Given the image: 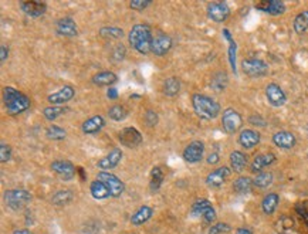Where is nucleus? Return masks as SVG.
I'll list each match as a JSON object with an SVG mask.
<instances>
[{
    "label": "nucleus",
    "instance_id": "52",
    "mask_svg": "<svg viewBox=\"0 0 308 234\" xmlns=\"http://www.w3.org/2000/svg\"><path fill=\"white\" fill-rule=\"evenodd\" d=\"M107 97H108L109 100H117L118 98V92L115 88H109L108 92H107Z\"/></svg>",
    "mask_w": 308,
    "mask_h": 234
},
{
    "label": "nucleus",
    "instance_id": "28",
    "mask_svg": "<svg viewBox=\"0 0 308 234\" xmlns=\"http://www.w3.org/2000/svg\"><path fill=\"white\" fill-rule=\"evenodd\" d=\"M90 193H91L92 197L97 199V200H102V199H107V197L111 196V192L107 187V184L101 182L100 179L92 180L91 184H90Z\"/></svg>",
    "mask_w": 308,
    "mask_h": 234
},
{
    "label": "nucleus",
    "instance_id": "22",
    "mask_svg": "<svg viewBox=\"0 0 308 234\" xmlns=\"http://www.w3.org/2000/svg\"><path fill=\"white\" fill-rule=\"evenodd\" d=\"M75 95L74 88L71 85H66L63 87L59 91L53 92L51 95H49V102H51L53 105H64L66 102H68L70 100H73Z\"/></svg>",
    "mask_w": 308,
    "mask_h": 234
},
{
    "label": "nucleus",
    "instance_id": "37",
    "mask_svg": "<svg viewBox=\"0 0 308 234\" xmlns=\"http://www.w3.org/2000/svg\"><path fill=\"white\" fill-rule=\"evenodd\" d=\"M73 200V192L68 190V189H61L53 194L51 197V203L54 206H66L70 201Z\"/></svg>",
    "mask_w": 308,
    "mask_h": 234
},
{
    "label": "nucleus",
    "instance_id": "2",
    "mask_svg": "<svg viewBox=\"0 0 308 234\" xmlns=\"http://www.w3.org/2000/svg\"><path fill=\"white\" fill-rule=\"evenodd\" d=\"M3 102H5L8 114H10V115L23 114L25 111L30 108V104H32V101L26 94L13 88V87L3 88Z\"/></svg>",
    "mask_w": 308,
    "mask_h": 234
},
{
    "label": "nucleus",
    "instance_id": "39",
    "mask_svg": "<svg viewBox=\"0 0 308 234\" xmlns=\"http://www.w3.org/2000/svg\"><path fill=\"white\" fill-rule=\"evenodd\" d=\"M100 36L104 39H109V40H119L124 37V30L119 27H114V26H105L100 30Z\"/></svg>",
    "mask_w": 308,
    "mask_h": 234
},
{
    "label": "nucleus",
    "instance_id": "5",
    "mask_svg": "<svg viewBox=\"0 0 308 234\" xmlns=\"http://www.w3.org/2000/svg\"><path fill=\"white\" fill-rule=\"evenodd\" d=\"M240 68L246 76L251 78L264 77L268 73L267 63L260 59H244L240 64Z\"/></svg>",
    "mask_w": 308,
    "mask_h": 234
},
{
    "label": "nucleus",
    "instance_id": "34",
    "mask_svg": "<svg viewBox=\"0 0 308 234\" xmlns=\"http://www.w3.org/2000/svg\"><path fill=\"white\" fill-rule=\"evenodd\" d=\"M227 84H229L227 74L223 73V71H219V73H216L215 76L212 77V80H210V88L216 92H223L226 90V87H227Z\"/></svg>",
    "mask_w": 308,
    "mask_h": 234
},
{
    "label": "nucleus",
    "instance_id": "23",
    "mask_svg": "<svg viewBox=\"0 0 308 234\" xmlns=\"http://www.w3.org/2000/svg\"><path fill=\"white\" fill-rule=\"evenodd\" d=\"M20 8L25 12L27 16L30 17H40L46 13L47 10V5L43 2H34V0H29V2H22Z\"/></svg>",
    "mask_w": 308,
    "mask_h": 234
},
{
    "label": "nucleus",
    "instance_id": "11",
    "mask_svg": "<svg viewBox=\"0 0 308 234\" xmlns=\"http://www.w3.org/2000/svg\"><path fill=\"white\" fill-rule=\"evenodd\" d=\"M266 98L268 104L274 108H280L287 102V95L283 88L275 83H270L266 87Z\"/></svg>",
    "mask_w": 308,
    "mask_h": 234
},
{
    "label": "nucleus",
    "instance_id": "25",
    "mask_svg": "<svg viewBox=\"0 0 308 234\" xmlns=\"http://www.w3.org/2000/svg\"><path fill=\"white\" fill-rule=\"evenodd\" d=\"M104 126H105V119L101 115H94V117L88 118L87 121H84L83 125H81V129H83L84 134L92 135L100 132Z\"/></svg>",
    "mask_w": 308,
    "mask_h": 234
},
{
    "label": "nucleus",
    "instance_id": "20",
    "mask_svg": "<svg viewBox=\"0 0 308 234\" xmlns=\"http://www.w3.org/2000/svg\"><path fill=\"white\" fill-rule=\"evenodd\" d=\"M260 141H261V135H260V132H257V131H254V129L247 128V129H243L242 132L239 134V143H240V146L244 148V149H253V148H256L258 143H260Z\"/></svg>",
    "mask_w": 308,
    "mask_h": 234
},
{
    "label": "nucleus",
    "instance_id": "26",
    "mask_svg": "<svg viewBox=\"0 0 308 234\" xmlns=\"http://www.w3.org/2000/svg\"><path fill=\"white\" fill-rule=\"evenodd\" d=\"M91 81L94 85H98V87H109V85L117 83L118 77L112 71H100V73L92 76Z\"/></svg>",
    "mask_w": 308,
    "mask_h": 234
},
{
    "label": "nucleus",
    "instance_id": "15",
    "mask_svg": "<svg viewBox=\"0 0 308 234\" xmlns=\"http://www.w3.org/2000/svg\"><path fill=\"white\" fill-rule=\"evenodd\" d=\"M254 8L271 16H281L285 13V5L281 0H261L254 5Z\"/></svg>",
    "mask_w": 308,
    "mask_h": 234
},
{
    "label": "nucleus",
    "instance_id": "54",
    "mask_svg": "<svg viewBox=\"0 0 308 234\" xmlns=\"http://www.w3.org/2000/svg\"><path fill=\"white\" fill-rule=\"evenodd\" d=\"M13 234H33V233H32L30 230H27V228H19V230H15Z\"/></svg>",
    "mask_w": 308,
    "mask_h": 234
},
{
    "label": "nucleus",
    "instance_id": "50",
    "mask_svg": "<svg viewBox=\"0 0 308 234\" xmlns=\"http://www.w3.org/2000/svg\"><path fill=\"white\" fill-rule=\"evenodd\" d=\"M219 160H220V155H219L217 152H213V153H210L208 156L209 165H216Z\"/></svg>",
    "mask_w": 308,
    "mask_h": 234
},
{
    "label": "nucleus",
    "instance_id": "24",
    "mask_svg": "<svg viewBox=\"0 0 308 234\" xmlns=\"http://www.w3.org/2000/svg\"><path fill=\"white\" fill-rule=\"evenodd\" d=\"M229 162H230V169L232 172H236V173H242L243 170L246 169L249 160H247V156L246 153L242 151H233L229 156Z\"/></svg>",
    "mask_w": 308,
    "mask_h": 234
},
{
    "label": "nucleus",
    "instance_id": "12",
    "mask_svg": "<svg viewBox=\"0 0 308 234\" xmlns=\"http://www.w3.org/2000/svg\"><path fill=\"white\" fill-rule=\"evenodd\" d=\"M118 141L121 142V145L132 149V148H136L142 143V135L136 128L128 126V128H124L122 131H119Z\"/></svg>",
    "mask_w": 308,
    "mask_h": 234
},
{
    "label": "nucleus",
    "instance_id": "6",
    "mask_svg": "<svg viewBox=\"0 0 308 234\" xmlns=\"http://www.w3.org/2000/svg\"><path fill=\"white\" fill-rule=\"evenodd\" d=\"M222 125H223L226 134H236L243 126L242 115L239 114V111H236L234 108L225 109L223 114H222Z\"/></svg>",
    "mask_w": 308,
    "mask_h": 234
},
{
    "label": "nucleus",
    "instance_id": "1",
    "mask_svg": "<svg viewBox=\"0 0 308 234\" xmlns=\"http://www.w3.org/2000/svg\"><path fill=\"white\" fill-rule=\"evenodd\" d=\"M128 40H129V44L139 54L145 56V54L152 53L153 36H152V30H150L149 25H146V23L133 25L132 29L129 30V34H128Z\"/></svg>",
    "mask_w": 308,
    "mask_h": 234
},
{
    "label": "nucleus",
    "instance_id": "4",
    "mask_svg": "<svg viewBox=\"0 0 308 234\" xmlns=\"http://www.w3.org/2000/svg\"><path fill=\"white\" fill-rule=\"evenodd\" d=\"M5 203L9 209L20 210L25 207L27 203L32 201V193L25 189H10L5 192Z\"/></svg>",
    "mask_w": 308,
    "mask_h": 234
},
{
    "label": "nucleus",
    "instance_id": "32",
    "mask_svg": "<svg viewBox=\"0 0 308 234\" xmlns=\"http://www.w3.org/2000/svg\"><path fill=\"white\" fill-rule=\"evenodd\" d=\"M292 29L297 34H304L308 30V10H302L294 17Z\"/></svg>",
    "mask_w": 308,
    "mask_h": 234
},
{
    "label": "nucleus",
    "instance_id": "55",
    "mask_svg": "<svg viewBox=\"0 0 308 234\" xmlns=\"http://www.w3.org/2000/svg\"><path fill=\"white\" fill-rule=\"evenodd\" d=\"M77 173H80V176H81V180H85V173H84V169L83 167H78V169H77Z\"/></svg>",
    "mask_w": 308,
    "mask_h": 234
},
{
    "label": "nucleus",
    "instance_id": "16",
    "mask_svg": "<svg viewBox=\"0 0 308 234\" xmlns=\"http://www.w3.org/2000/svg\"><path fill=\"white\" fill-rule=\"evenodd\" d=\"M275 162V155L273 152H264V153H258L254 156V159L250 163V172L251 173H260L263 169H266L270 165H273Z\"/></svg>",
    "mask_w": 308,
    "mask_h": 234
},
{
    "label": "nucleus",
    "instance_id": "19",
    "mask_svg": "<svg viewBox=\"0 0 308 234\" xmlns=\"http://www.w3.org/2000/svg\"><path fill=\"white\" fill-rule=\"evenodd\" d=\"M56 33L63 37H75L78 34V29L71 17H61L56 22Z\"/></svg>",
    "mask_w": 308,
    "mask_h": 234
},
{
    "label": "nucleus",
    "instance_id": "53",
    "mask_svg": "<svg viewBox=\"0 0 308 234\" xmlns=\"http://www.w3.org/2000/svg\"><path fill=\"white\" fill-rule=\"evenodd\" d=\"M236 234H253V231L250 230L249 227H239L236 230Z\"/></svg>",
    "mask_w": 308,
    "mask_h": 234
},
{
    "label": "nucleus",
    "instance_id": "47",
    "mask_svg": "<svg viewBox=\"0 0 308 234\" xmlns=\"http://www.w3.org/2000/svg\"><path fill=\"white\" fill-rule=\"evenodd\" d=\"M10 159H12V148L6 143H2L0 145V162L5 163V162H9Z\"/></svg>",
    "mask_w": 308,
    "mask_h": 234
},
{
    "label": "nucleus",
    "instance_id": "3",
    "mask_svg": "<svg viewBox=\"0 0 308 234\" xmlns=\"http://www.w3.org/2000/svg\"><path fill=\"white\" fill-rule=\"evenodd\" d=\"M192 107L195 109L196 115L202 119H215L220 114V104L212 97L205 94H193L192 95Z\"/></svg>",
    "mask_w": 308,
    "mask_h": 234
},
{
    "label": "nucleus",
    "instance_id": "49",
    "mask_svg": "<svg viewBox=\"0 0 308 234\" xmlns=\"http://www.w3.org/2000/svg\"><path fill=\"white\" fill-rule=\"evenodd\" d=\"M249 122L253 126H266L267 125L266 119L261 117V115H258V114H254V115H251V117L249 118Z\"/></svg>",
    "mask_w": 308,
    "mask_h": 234
},
{
    "label": "nucleus",
    "instance_id": "8",
    "mask_svg": "<svg viewBox=\"0 0 308 234\" xmlns=\"http://www.w3.org/2000/svg\"><path fill=\"white\" fill-rule=\"evenodd\" d=\"M97 179H100L101 182H104V183L107 184V187L109 189V192H111V196H112V197H119V196L124 193L125 190L124 182H122L118 176L114 175V173L105 172V170H101L100 173L97 175Z\"/></svg>",
    "mask_w": 308,
    "mask_h": 234
},
{
    "label": "nucleus",
    "instance_id": "31",
    "mask_svg": "<svg viewBox=\"0 0 308 234\" xmlns=\"http://www.w3.org/2000/svg\"><path fill=\"white\" fill-rule=\"evenodd\" d=\"M162 92L167 97H176L181 92V81L176 77H169L162 84Z\"/></svg>",
    "mask_w": 308,
    "mask_h": 234
},
{
    "label": "nucleus",
    "instance_id": "7",
    "mask_svg": "<svg viewBox=\"0 0 308 234\" xmlns=\"http://www.w3.org/2000/svg\"><path fill=\"white\" fill-rule=\"evenodd\" d=\"M192 214L203 218L206 223H213L216 220V210L212 206V203L206 199L196 200L192 206Z\"/></svg>",
    "mask_w": 308,
    "mask_h": 234
},
{
    "label": "nucleus",
    "instance_id": "30",
    "mask_svg": "<svg viewBox=\"0 0 308 234\" xmlns=\"http://www.w3.org/2000/svg\"><path fill=\"white\" fill-rule=\"evenodd\" d=\"M253 179L249 176H239L233 182V190L237 194H249L253 190Z\"/></svg>",
    "mask_w": 308,
    "mask_h": 234
},
{
    "label": "nucleus",
    "instance_id": "45",
    "mask_svg": "<svg viewBox=\"0 0 308 234\" xmlns=\"http://www.w3.org/2000/svg\"><path fill=\"white\" fill-rule=\"evenodd\" d=\"M150 5H152L150 0H132V2H129V8L132 9V10H136V12L145 10Z\"/></svg>",
    "mask_w": 308,
    "mask_h": 234
},
{
    "label": "nucleus",
    "instance_id": "38",
    "mask_svg": "<svg viewBox=\"0 0 308 234\" xmlns=\"http://www.w3.org/2000/svg\"><path fill=\"white\" fill-rule=\"evenodd\" d=\"M165 179V175H164V170L159 166H155L150 172V182L149 187L152 192H157L159 190V187L162 186V182Z\"/></svg>",
    "mask_w": 308,
    "mask_h": 234
},
{
    "label": "nucleus",
    "instance_id": "21",
    "mask_svg": "<svg viewBox=\"0 0 308 234\" xmlns=\"http://www.w3.org/2000/svg\"><path fill=\"white\" fill-rule=\"evenodd\" d=\"M122 151L119 149V148H114L112 151H109V153L107 155V156H104L102 159H100L98 162H97V166L100 167L101 170H111V169H114V167L117 166L118 163L121 162V159H122Z\"/></svg>",
    "mask_w": 308,
    "mask_h": 234
},
{
    "label": "nucleus",
    "instance_id": "18",
    "mask_svg": "<svg viewBox=\"0 0 308 234\" xmlns=\"http://www.w3.org/2000/svg\"><path fill=\"white\" fill-rule=\"evenodd\" d=\"M273 143L277 148H280V149L290 151V149H292L295 146L297 138L290 131H278V132H275L273 135Z\"/></svg>",
    "mask_w": 308,
    "mask_h": 234
},
{
    "label": "nucleus",
    "instance_id": "43",
    "mask_svg": "<svg viewBox=\"0 0 308 234\" xmlns=\"http://www.w3.org/2000/svg\"><path fill=\"white\" fill-rule=\"evenodd\" d=\"M125 56H126V49H125L124 44H115L111 51V60L115 63H119L125 59Z\"/></svg>",
    "mask_w": 308,
    "mask_h": 234
},
{
    "label": "nucleus",
    "instance_id": "17",
    "mask_svg": "<svg viewBox=\"0 0 308 234\" xmlns=\"http://www.w3.org/2000/svg\"><path fill=\"white\" fill-rule=\"evenodd\" d=\"M172 49V39L171 36L167 33H158L153 37V43H152V53L157 57H162L165 56L168 51Z\"/></svg>",
    "mask_w": 308,
    "mask_h": 234
},
{
    "label": "nucleus",
    "instance_id": "40",
    "mask_svg": "<svg viewBox=\"0 0 308 234\" xmlns=\"http://www.w3.org/2000/svg\"><path fill=\"white\" fill-rule=\"evenodd\" d=\"M274 176L271 172H260L256 175V177L253 179V184L258 187V189H266L270 184L273 183Z\"/></svg>",
    "mask_w": 308,
    "mask_h": 234
},
{
    "label": "nucleus",
    "instance_id": "51",
    "mask_svg": "<svg viewBox=\"0 0 308 234\" xmlns=\"http://www.w3.org/2000/svg\"><path fill=\"white\" fill-rule=\"evenodd\" d=\"M8 57H9V49L3 44V46H0V61L5 63V61L8 60Z\"/></svg>",
    "mask_w": 308,
    "mask_h": 234
},
{
    "label": "nucleus",
    "instance_id": "41",
    "mask_svg": "<svg viewBox=\"0 0 308 234\" xmlns=\"http://www.w3.org/2000/svg\"><path fill=\"white\" fill-rule=\"evenodd\" d=\"M46 136L50 139V141H63L66 139L67 132L66 129H63L59 125H50L46 129Z\"/></svg>",
    "mask_w": 308,
    "mask_h": 234
},
{
    "label": "nucleus",
    "instance_id": "36",
    "mask_svg": "<svg viewBox=\"0 0 308 234\" xmlns=\"http://www.w3.org/2000/svg\"><path fill=\"white\" fill-rule=\"evenodd\" d=\"M277 231L278 234H297L294 220L288 216H283L277 221Z\"/></svg>",
    "mask_w": 308,
    "mask_h": 234
},
{
    "label": "nucleus",
    "instance_id": "35",
    "mask_svg": "<svg viewBox=\"0 0 308 234\" xmlns=\"http://www.w3.org/2000/svg\"><path fill=\"white\" fill-rule=\"evenodd\" d=\"M70 109L67 107H63V105H51V107H47V108L43 109V117L46 118L47 121H56L57 118H60L61 115H66V112H68Z\"/></svg>",
    "mask_w": 308,
    "mask_h": 234
},
{
    "label": "nucleus",
    "instance_id": "56",
    "mask_svg": "<svg viewBox=\"0 0 308 234\" xmlns=\"http://www.w3.org/2000/svg\"><path fill=\"white\" fill-rule=\"evenodd\" d=\"M307 158H308V152H307Z\"/></svg>",
    "mask_w": 308,
    "mask_h": 234
},
{
    "label": "nucleus",
    "instance_id": "27",
    "mask_svg": "<svg viewBox=\"0 0 308 234\" xmlns=\"http://www.w3.org/2000/svg\"><path fill=\"white\" fill-rule=\"evenodd\" d=\"M152 216H153V209L143 204L131 216V223L133 226H141V224H145L148 220H150Z\"/></svg>",
    "mask_w": 308,
    "mask_h": 234
},
{
    "label": "nucleus",
    "instance_id": "9",
    "mask_svg": "<svg viewBox=\"0 0 308 234\" xmlns=\"http://www.w3.org/2000/svg\"><path fill=\"white\" fill-rule=\"evenodd\" d=\"M230 13V8L226 2H212L208 5V16L215 23H225Z\"/></svg>",
    "mask_w": 308,
    "mask_h": 234
},
{
    "label": "nucleus",
    "instance_id": "46",
    "mask_svg": "<svg viewBox=\"0 0 308 234\" xmlns=\"http://www.w3.org/2000/svg\"><path fill=\"white\" fill-rule=\"evenodd\" d=\"M143 121H145V124H146V125L152 128V126H155L157 124H158V114H157L155 111L149 109V111H146V112H145Z\"/></svg>",
    "mask_w": 308,
    "mask_h": 234
},
{
    "label": "nucleus",
    "instance_id": "42",
    "mask_svg": "<svg viewBox=\"0 0 308 234\" xmlns=\"http://www.w3.org/2000/svg\"><path fill=\"white\" fill-rule=\"evenodd\" d=\"M108 115L112 121L121 122V121H124L125 118L128 117V111H126L124 105H112L108 109Z\"/></svg>",
    "mask_w": 308,
    "mask_h": 234
},
{
    "label": "nucleus",
    "instance_id": "48",
    "mask_svg": "<svg viewBox=\"0 0 308 234\" xmlns=\"http://www.w3.org/2000/svg\"><path fill=\"white\" fill-rule=\"evenodd\" d=\"M295 211H297V214H298V216L304 220L305 226L308 227V207L307 206H305V204H302V203H298V204L295 206Z\"/></svg>",
    "mask_w": 308,
    "mask_h": 234
},
{
    "label": "nucleus",
    "instance_id": "14",
    "mask_svg": "<svg viewBox=\"0 0 308 234\" xmlns=\"http://www.w3.org/2000/svg\"><path fill=\"white\" fill-rule=\"evenodd\" d=\"M205 153V143L202 141H193L184 149L182 156L188 163H198L203 159Z\"/></svg>",
    "mask_w": 308,
    "mask_h": 234
},
{
    "label": "nucleus",
    "instance_id": "44",
    "mask_svg": "<svg viewBox=\"0 0 308 234\" xmlns=\"http://www.w3.org/2000/svg\"><path fill=\"white\" fill-rule=\"evenodd\" d=\"M230 230H232L230 224H227V223H216V224L210 226L208 234H226L229 233Z\"/></svg>",
    "mask_w": 308,
    "mask_h": 234
},
{
    "label": "nucleus",
    "instance_id": "33",
    "mask_svg": "<svg viewBox=\"0 0 308 234\" xmlns=\"http://www.w3.org/2000/svg\"><path fill=\"white\" fill-rule=\"evenodd\" d=\"M223 36H225L226 40L229 42V61H230V67H232L233 73L236 74V73H237V70H236V54H237V44H236V42L233 40V37H232V34H230V32H229L227 29L223 30Z\"/></svg>",
    "mask_w": 308,
    "mask_h": 234
},
{
    "label": "nucleus",
    "instance_id": "13",
    "mask_svg": "<svg viewBox=\"0 0 308 234\" xmlns=\"http://www.w3.org/2000/svg\"><path fill=\"white\" fill-rule=\"evenodd\" d=\"M230 175H232V169H230V167H217V169L212 170V172L206 176V184H208L209 187H213V189L220 187V186L225 184V182L230 177Z\"/></svg>",
    "mask_w": 308,
    "mask_h": 234
},
{
    "label": "nucleus",
    "instance_id": "10",
    "mask_svg": "<svg viewBox=\"0 0 308 234\" xmlns=\"http://www.w3.org/2000/svg\"><path fill=\"white\" fill-rule=\"evenodd\" d=\"M51 169L64 182H68V180L74 179L75 175H77V167L70 160H64V159L54 160L51 163Z\"/></svg>",
    "mask_w": 308,
    "mask_h": 234
},
{
    "label": "nucleus",
    "instance_id": "29",
    "mask_svg": "<svg viewBox=\"0 0 308 234\" xmlns=\"http://www.w3.org/2000/svg\"><path fill=\"white\" fill-rule=\"evenodd\" d=\"M278 203H280V196L277 193H268L264 196V199L261 200V210L263 213L267 216H271L274 213L277 207H278Z\"/></svg>",
    "mask_w": 308,
    "mask_h": 234
}]
</instances>
